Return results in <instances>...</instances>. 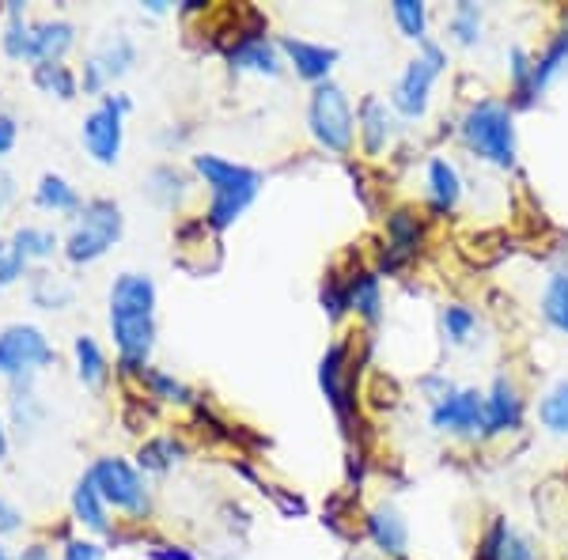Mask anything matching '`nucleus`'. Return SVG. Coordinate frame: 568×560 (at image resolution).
<instances>
[{
    "label": "nucleus",
    "instance_id": "4be33fe9",
    "mask_svg": "<svg viewBox=\"0 0 568 560\" xmlns=\"http://www.w3.org/2000/svg\"><path fill=\"white\" fill-rule=\"evenodd\" d=\"M27 299H31V307L45 310V315H61V310H69L77 303V281L45 265V269H34L27 277Z\"/></svg>",
    "mask_w": 568,
    "mask_h": 560
},
{
    "label": "nucleus",
    "instance_id": "6e6552de",
    "mask_svg": "<svg viewBox=\"0 0 568 560\" xmlns=\"http://www.w3.org/2000/svg\"><path fill=\"white\" fill-rule=\"evenodd\" d=\"M463 136L481 160L497 163V167L516 163V122H511V110L497 99H481V103L466 110Z\"/></svg>",
    "mask_w": 568,
    "mask_h": 560
},
{
    "label": "nucleus",
    "instance_id": "1a4fd4ad",
    "mask_svg": "<svg viewBox=\"0 0 568 560\" xmlns=\"http://www.w3.org/2000/svg\"><path fill=\"white\" fill-rule=\"evenodd\" d=\"M444 65H447L444 45L420 42V53H417L414 61H409L406 72L398 77V84H394L390 106L398 110L402 118H425L428 95H433V84H436L439 72H444Z\"/></svg>",
    "mask_w": 568,
    "mask_h": 560
},
{
    "label": "nucleus",
    "instance_id": "a18cd8bd",
    "mask_svg": "<svg viewBox=\"0 0 568 560\" xmlns=\"http://www.w3.org/2000/svg\"><path fill=\"white\" fill-rule=\"evenodd\" d=\"M144 553H149V560H197L194 549L182 546V541H152Z\"/></svg>",
    "mask_w": 568,
    "mask_h": 560
},
{
    "label": "nucleus",
    "instance_id": "e433bc0d",
    "mask_svg": "<svg viewBox=\"0 0 568 560\" xmlns=\"http://www.w3.org/2000/svg\"><path fill=\"white\" fill-rule=\"evenodd\" d=\"M538 417H542V425L549 431H557V436H568V379H561L554 390L546 394L542 406H538Z\"/></svg>",
    "mask_w": 568,
    "mask_h": 560
},
{
    "label": "nucleus",
    "instance_id": "473e14b6",
    "mask_svg": "<svg viewBox=\"0 0 568 560\" xmlns=\"http://www.w3.org/2000/svg\"><path fill=\"white\" fill-rule=\"evenodd\" d=\"M565 69H568V27L554 34V42L546 45L542 58H535V95L542 88L554 84V80L561 77Z\"/></svg>",
    "mask_w": 568,
    "mask_h": 560
},
{
    "label": "nucleus",
    "instance_id": "cd10ccee",
    "mask_svg": "<svg viewBox=\"0 0 568 560\" xmlns=\"http://www.w3.org/2000/svg\"><path fill=\"white\" fill-rule=\"evenodd\" d=\"M31 84L39 88L45 99H58V103H77L80 99V72L72 69L69 61H34Z\"/></svg>",
    "mask_w": 568,
    "mask_h": 560
},
{
    "label": "nucleus",
    "instance_id": "603ef678",
    "mask_svg": "<svg viewBox=\"0 0 568 560\" xmlns=\"http://www.w3.org/2000/svg\"><path fill=\"white\" fill-rule=\"evenodd\" d=\"M0 560H16V553L8 549V541H0Z\"/></svg>",
    "mask_w": 568,
    "mask_h": 560
},
{
    "label": "nucleus",
    "instance_id": "aec40b11",
    "mask_svg": "<svg viewBox=\"0 0 568 560\" xmlns=\"http://www.w3.org/2000/svg\"><path fill=\"white\" fill-rule=\"evenodd\" d=\"M356 133H361V144L368 155H383L387 144L398 133V118H394V106L383 103L379 95H364V103L356 106Z\"/></svg>",
    "mask_w": 568,
    "mask_h": 560
},
{
    "label": "nucleus",
    "instance_id": "5fc2aeb1",
    "mask_svg": "<svg viewBox=\"0 0 568 560\" xmlns=\"http://www.w3.org/2000/svg\"><path fill=\"white\" fill-rule=\"evenodd\" d=\"M0 23H4V4H0Z\"/></svg>",
    "mask_w": 568,
    "mask_h": 560
},
{
    "label": "nucleus",
    "instance_id": "ea45409f",
    "mask_svg": "<svg viewBox=\"0 0 568 560\" xmlns=\"http://www.w3.org/2000/svg\"><path fill=\"white\" fill-rule=\"evenodd\" d=\"M508 61H511V80H516L519 103H530V95H535V58H530L524 45H516L508 53Z\"/></svg>",
    "mask_w": 568,
    "mask_h": 560
},
{
    "label": "nucleus",
    "instance_id": "79ce46f5",
    "mask_svg": "<svg viewBox=\"0 0 568 560\" xmlns=\"http://www.w3.org/2000/svg\"><path fill=\"white\" fill-rule=\"evenodd\" d=\"M23 530H27V511L16 500H8V496L0 492V541L23 534Z\"/></svg>",
    "mask_w": 568,
    "mask_h": 560
},
{
    "label": "nucleus",
    "instance_id": "58836bf2",
    "mask_svg": "<svg viewBox=\"0 0 568 560\" xmlns=\"http://www.w3.org/2000/svg\"><path fill=\"white\" fill-rule=\"evenodd\" d=\"M318 299H323V310L329 315V323H342L345 310H349V281H345L342 273H326Z\"/></svg>",
    "mask_w": 568,
    "mask_h": 560
},
{
    "label": "nucleus",
    "instance_id": "864d4df0",
    "mask_svg": "<svg viewBox=\"0 0 568 560\" xmlns=\"http://www.w3.org/2000/svg\"><path fill=\"white\" fill-rule=\"evenodd\" d=\"M0 110H4V91H0Z\"/></svg>",
    "mask_w": 568,
    "mask_h": 560
},
{
    "label": "nucleus",
    "instance_id": "c9c22d12",
    "mask_svg": "<svg viewBox=\"0 0 568 560\" xmlns=\"http://www.w3.org/2000/svg\"><path fill=\"white\" fill-rule=\"evenodd\" d=\"M439 326H444V337L452 345H466L474 337V329H478V315L470 307H463V303H452L439 315Z\"/></svg>",
    "mask_w": 568,
    "mask_h": 560
},
{
    "label": "nucleus",
    "instance_id": "ddd939ff",
    "mask_svg": "<svg viewBox=\"0 0 568 560\" xmlns=\"http://www.w3.org/2000/svg\"><path fill=\"white\" fill-rule=\"evenodd\" d=\"M110 516H114V511H110L106 500L99 496L95 481H91L88 474H80L77 485H72V492H69V519H72V527H80V534H91V538L106 541L110 530L118 527V522L110 519Z\"/></svg>",
    "mask_w": 568,
    "mask_h": 560
},
{
    "label": "nucleus",
    "instance_id": "bb28decb",
    "mask_svg": "<svg viewBox=\"0 0 568 560\" xmlns=\"http://www.w3.org/2000/svg\"><path fill=\"white\" fill-rule=\"evenodd\" d=\"M91 58L99 61V69L106 72L110 84H118V80H125L136 65V58H141V50H136L133 34L130 31H110L99 39V45L91 50Z\"/></svg>",
    "mask_w": 568,
    "mask_h": 560
},
{
    "label": "nucleus",
    "instance_id": "5701e85b",
    "mask_svg": "<svg viewBox=\"0 0 568 560\" xmlns=\"http://www.w3.org/2000/svg\"><path fill=\"white\" fill-rule=\"evenodd\" d=\"M80 45V27L69 16H42L34 20V61H69Z\"/></svg>",
    "mask_w": 568,
    "mask_h": 560
},
{
    "label": "nucleus",
    "instance_id": "412c9836",
    "mask_svg": "<svg viewBox=\"0 0 568 560\" xmlns=\"http://www.w3.org/2000/svg\"><path fill=\"white\" fill-rule=\"evenodd\" d=\"M141 190L155 208H163V213H179V208L186 205V197L194 194V182H190V174L182 167H175V163H155V167L144 174Z\"/></svg>",
    "mask_w": 568,
    "mask_h": 560
},
{
    "label": "nucleus",
    "instance_id": "7c9ffc66",
    "mask_svg": "<svg viewBox=\"0 0 568 560\" xmlns=\"http://www.w3.org/2000/svg\"><path fill=\"white\" fill-rule=\"evenodd\" d=\"M428 197H433V205L439 213H452V208L459 205L463 179H459V171H455V163H447V160L428 163Z\"/></svg>",
    "mask_w": 568,
    "mask_h": 560
},
{
    "label": "nucleus",
    "instance_id": "2eb2a0df",
    "mask_svg": "<svg viewBox=\"0 0 568 560\" xmlns=\"http://www.w3.org/2000/svg\"><path fill=\"white\" fill-rule=\"evenodd\" d=\"M72 353V371H77V383L91 394H103L114 379V364H110L103 342L95 334H77L69 345Z\"/></svg>",
    "mask_w": 568,
    "mask_h": 560
},
{
    "label": "nucleus",
    "instance_id": "b1692460",
    "mask_svg": "<svg viewBox=\"0 0 568 560\" xmlns=\"http://www.w3.org/2000/svg\"><path fill=\"white\" fill-rule=\"evenodd\" d=\"M133 387L144 394L149 401H155V406H179V409H194L197 406V390L190 387V383L175 379L171 371H163V367L149 364L141 375L133 379Z\"/></svg>",
    "mask_w": 568,
    "mask_h": 560
},
{
    "label": "nucleus",
    "instance_id": "4468645a",
    "mask_svg": "<svg viewBox=\"0 0 568 560\" xmlns=\"http://www.w3.org/2000/svg\"><path fill=\"white\" fill-rule=\"evenodd\" d=\"M277 45H281V53H284V65L296 72L300 80H307L311 88L326 84L329 72H334V65H337V58H342V53H337L334 45L307 42V39H292V34L277 39Z\"/></svg>",
    "mask_w": 568,
    "mask_h": 560
},
{
    "label": "nucleus",
    "instance_id": "f3484780",
    "mask_svg": "<svg viewBox=\"0 0 568 560\" xmlns=\"http://www.w3.org/2000/svg\"><path fill=\"white\" fill-rule=\"evenodd\" d=\"M519 425H524L519 387L508 375H497L489 394H485V436H504V431H516Z\"/></svg>",
    "mask_w": 568,
    "mask_h": 560
},
{
    "label": "nucleus",
    "instance_id": "3c124183",
    "mask_svg": "<svg viewBox=\"0 0 568 560\" xmlns=\"http://www.w3.org/2000/svg\"><path fill=\"white\" fill-rule=\"evenodd\" d=\"M141 12H149V16H168V12H171V4H168V0H144Z\"/></svg>",
    "mask_w": 568,
    "mask_h": 560
},
{
    "label": "nucleus",
    "instance_id": "49530a36",
    "mask_svg": "<svg viewBox=\"0 0 568 560\" xmlns=\"http://www.w3.org/2000/svg\"><path fill=\"white\" fill-rule=\"evenodd\" d=\"M16 560H58V549L45 538H31L23 549H16Z\"/></svg>",
    "mask_w": 568,
    "mask_h": 560
},
{
    "label": "nucleus",
    "instance_id": "a878e982",
    "mask_svg": "<svg viewBox=\"0 0 568 560\" xmlns=\"http://www.w3.org/2000/svg\"><path fill=\"white\" fill-rule=\"evenodd\" d=\"M364 530H368L372 546L379 549V553L406 557L409 527H406V519H402L398 508H390V503H379V508H372L368 516H364Z\"/></svg>",
    "mask_w": 568,
    "mask_h": 560
},
{
    "label": "nucleus",
    "instance_id": "4c0bfd02",
    "mask_svg": "<svg viewBox=\"0 0 568 560\" xmlns=\"http://www.w3.org/2000/svg\"><path fill=\"white\" fill-rule=\"evenodd\" d=\"M447 27H452V34L459 45H478L481 42V8L470 4V0H463V4H455Z\"/></svg>",
    "mask_w": 568,
    "mask_h": 560
},
{
    "label": "nucleus",
    "instance_id": "f704fd0d",
    "mask_svg": "<svg viewBox=\"0 0 568 560\" xmlns=\"http://www.w3.org/2000/svg\"><path fill=\"white\" fill-rule=\"evenodd\" d=\"M390 16L398 23V31L414 42H428V8L420 0H394Z\"/></svg>",
    "mask_w": 568,
    "mask_h": 560
},
{
    "label": "nucleus",
    "instance_id": "39448f33",
    "mask_svg": "<svg viewBox=\"0 0 568 560\" xmlns=\"http://www.w3.org/2000/svg\"><path fill=\"white\" fill-rule=\"evenodd\" d=\"M61 353L53 337L39 323L0 326V383H39L50 367H58Z\"/></svg>",
    "mask_w": 568,
    "mask_h": 560
},
{
    "label": "nucleus",
    "instance_id": "09e8293b",
    "mask_svg": "<svg viewBox=\"0 0 568 560\" xmlns=\"http://www.w3.org/2000/svg\"><path fill=\"white\" fill-rule=\"evenodd\" d=\"M265 489H270V485H265ZM265 489H262V492H265ZM270 496L277 500V508L284 511V516H304V511H307V503L300 500V496H284V492H277V489H270Z\"/></svg>",
    "mask_w": 568,
    "mask_h": 560
},
{
    "label": "nucleus",
    "instance_id": "c85d7f7f",
    "mask_svg": "<svg viewBox=\"0 0 568 560\" xmlns=\"http://www.w3.org/2000/svg\"><path fill=\"white\" fill-rule=\"evenodd\" d=\"M481 560H538V553L527 534H519L516 527L497 519L489 527V534L481 538Z\"/></svg>",
    "mask_w": 568,
    "mask_h": 560
},
{
    "label": "nucleus",
    "instance_id": "f8f14e48",
    "mask_svg": "<svg viewBox=\"0 0 568 560\" xmlns=\"http://www.w3.org/2000/svg\"><path fill=\"white\" fill-rule=\"evenodd\" d=\"M433 428L452 436H485V394L481 390H447L433 406Z\"/></svg>",
    "mask_w": 568,
    "mask_h": 560
},
{
    "label": "nucleus",
    "instance_id": "72a5a7b5",
    "mask_svg": "<svg viewBox=\"0 0 568 560\" xmlns=\"http://www.w3.org/2000/svg\"><path fill=\"white\" fill-rule=\"evenodd\" d=\"M542 315L549 326H557L561 334H568V269H557L554 277L546 281Z\"/></svg>",
    "mask_w": 568,
    "mask_h": 560
},
{
    "label": "nucleus",
    "instance_id": "a211bd4d",
    "mask_svg": "<svg viewBox=\"0 0 568 560\" xmlns=\"http://www.w3.org/2000/svg\"><path fill=\"white\" fill-rule=\"evenodd\" d=\"M0 53L16 65H34V20L23 0H4V23H0Z\"/></svg>",
    "mask_w": 568,
    "mask_h": 560
},
{
    "label": "nucleus",
    "instance_id": "c756f323",
    "mask_svg": "<svg viewBox=\"0 0 568 560\" xmlns=\"http://www.w3.org/2000/svg\"><path fill=\"white\" fill-rule=\"evenodd\" d=\"M349 310L361 315L364 323L375 326L383 318V288H379V277L372 269H356L349 273Z\"/></svg>",
    "mask_w": 568,
    "mask_h": 560
},
{
    "label": "nucleus",
    "instance_id": "393cba45",
    "mask_svg": "<svg viewBox=\"0 0 568 560\" xmlns=\"http://www.w3.org/2000/svg\"><path fill=\"white\" fill-rule=\"evenodd\" d=\"M186 455H190V447L182 444L179 436H171V431H160V436L141 439L133 462H136V470H141L144 477H163V474L175 470V466L186 462Z\"/></svg>",
    "mask_w": 568,
    "mask_h": 560
},
{
    "label": "nucleus",
    "instance_id": "7ed1b4c3",
    "mask_svg": "<svg viewBox=\"0 0 568 560\" xmlns=\"http://www.w3.org/2000/svg\"><path fill=\"white\" fill-rule=\"evenodd\" d=\"M122 238H125V208L106 194L88 197L84 208L69 220L65 235H61V258L72 269H88V265L103 262Z\"/></svg>",
    "mask_w": 568,
    "mask_h": 560
},
{
    "label": "nucleus",
    "instance_id": "8fccbe9b",
    "mask_svg": "<svg viewBox=\"0 0 568 560\" xmlns=\"http://www.w3.org/2000/svg\"><path fill=\"white\" fill-rule=\"evenodd\" d=\"M8 455H12V431H8L4 401H0V462H8Z\"/></svg>",
    "mask_w": 568,
    "mask_h": 560
},
{
    "label": "nucleus",
    "instance_id": "de8ad7c7",
    "mask_svg": "<svg viewBox=\"0 0 568 560\" xmlns=\"http://www.w3.org/2000/svg\"><path fill=\"white\" fill-rule=\"evenodd\" d=\"M20 197V186H16V174L8 167H0V220L12 208V201Z\"/></svg>",
    "mask_w": 568,
    "mask_h": 560
},
{
    "label": "nucleus",
    "instance_id": "6ab92c4d",
    "mask_svg": "<svg viewBox=\"0 0 568 560\" xmlns=\"http://www.w3.org/2000/svg\"><path fill=\"white\" fill-rule=\"evenodd\" d=\"M84 194H80L77 186H72V179H65L61 171H42L39 182H34L31 190V205L39 208L45 216H65L72 220L84 208Z\"/></svg>",
    "mask_w": 568,
    "mask_h": 560
},
{
    "label": "nucleus",
    "instance_id": "f03ea898",
    "mask_svg": "<svg viewBox=\"0 0 568 560\" xmlns=\"http://www.w3.org/2000/svg\"><path fill=\"white\" fill-rule=\"evenodd\" d=\"M194 174L209 186V208H205V227L213 235H224L232 224H240L246 208L258 201L265 174L258 167H246V163L224 160L216 152H197L194 155Z\"/></svg>",
    "mask_w": 568,
    "mask_h": 560
},
{
    "label": "nucleus",
    "instance_id": "423d86ee",
    "mask_svg": "<svg viewBox=\"0 0 568 560\" xmlns=\"http://www.w3.org/2000/svg\"><path fill=\"white\" fill-rule=\"evenodd\" d=\"M133 114V99L125 91H110L80 122V149L95 167H118L125 152V118Z\"/></svg>",
    "mask_w": 568,
    "mask_h": 560
},
{
    "label": "nucleus",
    "instance_id": "2f4dec72",
    "mask_svg": "<svg viewBox=\"0 0 568 560\" xmlns=\"http://www.w3.org/2000/svg\"><path fill=\"white\" fill-rule=\"evenodd\" d=\"M417 238H420V224L414 213H406V208H398V213L387 216V246H390V262L387 269H394L402 258H409V254L417 251Z\"/></svg>",
    "mask_w": 568,
    "mask_h": 560
},
{
    "label": "nucleus",
    "instance_id": "a19ab883",
    "mask_svg": "<svg viewBox=\"0 0 568 560\" xmlns=\"http://www.w3.org/2000/svg\"><path fill=\"white\" fill-rule=\"evenodd\" d=\"M106 541L91 534H72L65 546H58V560H106Z\"/></svg>",
    "mask_w": 568,
    "mask_h": 560
},
{
    "label": "nucleus",
    "instance_id": "c03bdc74",
    "mask_svg": "<svg viewBox=\"0 0 568 560\" xmlns=\"http://www.w3.org/2000/svg\"><path fill=\"white\" fill-rule=\"evenodd\" d=\"M16 144H20V118L4 106V110H0V163L16 152Z\"/></svg>",
    "mask_w": 568,
    "mask_h": 560
},
{
    "label": "nucleus",
    "instance_id": "f257e3e1",
    "mask_svg": "<svg viewBox=\"0 0 568 560\" xmlns=\"http://www.w3.org/2000/svg\"><path fill=\"white\" fill-rule=\"evenodd\" d=\"M155 307H160V288H155L152 273L125 269L110 281L106 334L114 345V379L133 383L152 364L155 337H160Z\"/></svg>",
    "mask_w": 568,
    "mask_h": 560
},
{
    "label": "nucleus",
    "instance_id": "0eeeda50",
    "mask_svg": "<svg viewBox=\"0 0 568 560\" xmlns=\"http://www.w3.org/2000/svg\"><path fill=\"white\" fill-rule=\"evenodd\" d=\"M307 133L329 155H349L356 144V114L342 84L326 80L307 95Z\"/></svg>",
    "mask_w": 568,
    "mask_h": 560
},
{
    "label": "nucleus",
    "instance_id": "9b49d317",
    "mask_svg": "<svg viewBox=\"0 0 568 560\" xmlns=\"http://www.w3.org/2000/svg\"><path fill=\"white\" fill-rule=\"evenodd\" d=\"M4 417H8V431H12V444L39 439L45 420H50V406H45V398L39 394V383H8Z\"/></svg>",
    "mask_w": 568,
    "mask_h": 560
},
{
    "label": "nucleus",
    "instance_id": "20e7f679",
    "mask_svg": "<svg viewBox=\"0 0 568 560\" xmlns=\"http://www.w3.org/2000/svg\"><path fill=\"white\" fill-rule=\"evenodd\" d=\"M91 481H95L99 496L106 500V508L114 516H122V522H141L152 519V489H149V477L136 470L133 458L125 455H99L91 458V466L84 470Z\"/></svg>",
    "mask_w": 568,
    "mask_h": 560
},
{
    "label": "nucleus",
    "instance_id": "dca6fc26",
    "mask_svg": "<svg viewBox=\"0 0 568 560\" xmlns=\"http://www.w3.org/2000/svg\"><path fill=\"white\" fill-rule=\"evenodd\" d=\"M8 251L23 258L31 269H45L53 258H61V232L50 224H16L8 232Z\"/></svg>",
    "mask_w": 568,
    "mask_h": 560
},
{
    "label": "nucleus",
    "instance_id": "37998d69",
    "mask_svg": "<svg viewBox=\"0 0 568 560\" xmlns=\"http://www.w3.org/2000/svg\"><path fill=\"white\" fill-rule=\"evenodd\" d=\"M31 265H27L23 258H16L12 251L0 254V292L4 288H16V284H27V277H31Z\"/></svg>",
    "mask_w": 568,
    "mask_h": 560
},
{
    "label": "nucleus",
    "instance_id": "9d476101",
    "mask_svg": "<svg viewBox=\"0 0 568 560\" xmlns=\"http://www.w3.org/2000/svg\"><path fill=\"white\" fill-rule=\"evenodd\" d=\"M318 390L329 401L334 417L349 425L356 413V390H353V348L349 342H334L318 360Z\"/></svg>",
    "mask_w": 568,
    "mask_h": 560
}]
</instances>
